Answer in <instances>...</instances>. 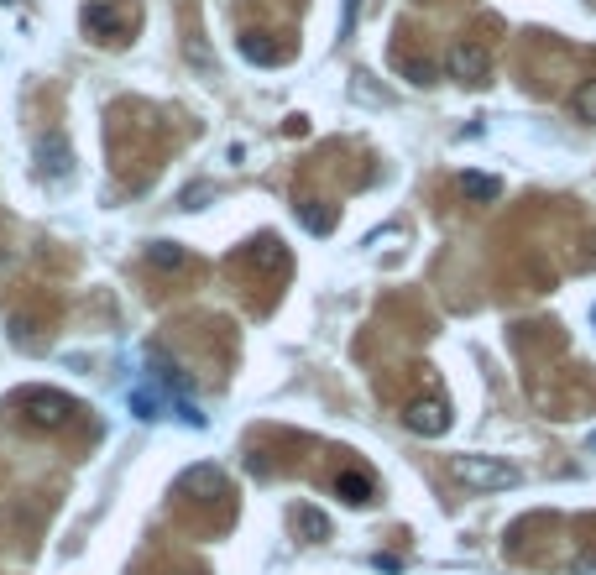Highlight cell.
Wrapping results in <instances>:
<instances>
[{"mask_svg": "<svg viewBox=\"0 0 596 575\" xmlns=\"http://www.w3.org/2000/svg\"><path fill=\"white\" fill-rule=\"evenodd\" d=\"M37 163H42V173H48L53 183L74 178V152H68L63 131H48V136H42V142H37Z\"/></svg>", "mask_w": 596, "mask_h": 575, "instance_id": "cell-6", "label": "cell"}, {"mask_svg": "<svg viewBox=\"0 0 596 575\" xmlns=\"http://www.w3.org/2000/svg\"><path fill=\"white\" fill-rule=\"evenodd\" d=\"M0 6H11V0H0Z\"/></svg>", "mask_w": 596, "mask_h": 575, "instance_id": "cell-22", "label": "cell"}, {"mask_svg": "<svg viewBox=\"0 0 596 575\" xmlns=\"http://www.w3.org/2000/svg\"><path fill=\"white\" fill-rule=\"evenodd\" d=\"M293 523L304 528V534H309L314 544H319V539H330V518L319 513V508H298V513H293Z\"/></svg>", "mask_w": 596, "mask_h": 575, "instance_id": "cell-15", "label": "cell"}, {"mask_svg": "<svg viewBox=\"0 0 596 575\" xmlns=\"http://www.w3.org/2000/svg\"><path fill=\"white\" fill-rule=\"evenodd\" d=\"M403 424L414 434H424V440H440V434L450 429V403L445 398H414L408 413H403Z\"/></svg>", "mask_w": 596, "mask_h": 575, "instance_id": "cell-5", "label": "cell"}, {"mask_svg": "<svg viewBox=\"0 0 596 575\" xmlns=\"http://www.w3.org/2000/svg\"><path fill=\"white\" fill-rule=\"evenodd\" d=\"M241 58H246V63L272 68V63H283L288 53L278 48V42H267V32H246V37H241Z\"/></svg>", "mask_w": 596, "mask_h": 575, "instance_id": "cell-8", "label": "cell"}, {"mask_svg": "<svg viewBox=\"0 0 596 575\" xmlns=\"http://www.w3.org/2000/svg\"><path fill=\"white\" fill-rule=\"evenodd\" d=\"M570 110H576V121H586V126H596V79H586L576 95H570Z\"/></svg>", "mask_w": 596, "mask_h": 575, "instance_id": "cell-14", "label": "cell"}, {"mask_svg": "<svg viewBox=\"0 0 596 575\" xmlns=\"http://www.w3.org/2000/svg\"><path fill=\"white\" fill-rule=\"evenodd\" d=\"M576 575H596V549H581L576 555Z\"/></svg>", "mask_w": 596, "mask_h": 575, "instance_id": "cell-18", "label": "cell"}, {"mask_svg": "<svg viewBox=\"0 0 596 575\" xmlns=\"http://www.w3.org/2000/svg\"><path fill=\"white\" fill-rule=\"evenodd\" d=\"M147 262L157 272H183L189 267V251H183L178 241H147Z\"/></svg>", "mask_w": 596, "mask_h": 575, "instance_id": "cell-9", "label": "cell"}, {"mask_svg": "<svg viewBox=\"0 0 596 575\" xmlns=\"http://www.w3.org/2000/svg\"><path fill=\"white\" fill-rule=\"evenodd\" d=\"M199 204H204V183H194V189L183 194V210H199Z\"/></svg>", "mask_w": 596, "mask_h": 575, "instance_id": "cell-20", "label": "cell"}, {"mask_svg": "<svg viewBox=\"0 0 596 575\" xmlns=\"http://www.w3.org/2000/svg\"><path fill=\"white\" fill-rule=\"evenodd\" d=\"M403 79L408 84H434V63L429 58H403Z\"/></svg>", "mask_w": 596, "mask_h": 575, "instance_id": "cell-17", "label": "cell"}, {"mask_svg": "<svg viewBox=\"0 0 596 575\" xmlns=\"http://www.w3.org/2000/svg\"><path fill=\"white\" fill-rule=\"evenodd\" d=\"M298 220H304L309 236H330V225H335V215L325 210V199H304L298 204Z\"/></svg>", "mask_w": 596, "mask_h": 575, "instance_id": "cell-12", "label": "cell"}, {"mask_svg": "<svg viewBox=\"0 0 596 575\" xmlns=\"http://www.w3.org/2000/svg\"><path fill=\"white\" fill-rule=\"evenodd\" d=\"M450 471H455V481H466L476 492H502V487H518L523 481V471L502 455H455Z\"/></svg>", "mask_w": 596, "mask_h": 575, "instance_id": "cell-1", "label": "cell"}, {"mask_svg": "<svg viewBox=\"0 0 596 575\" xmlns=\"http://www.w3.org/2000/svg\"><path fill=\"white\" fill-rule=\"evenodd\" d=\"M220 487H225L220 466H189L178 476V492H220Z\"/></svg>", "mask_w": 596, "mask_h": 575, "instance_id": "cell-11", "label": "cell"}, {"mask_svg": "<svg viewBox=\"0 0 596 575\" xmlns=\"http://www.w3.org/2000/svg\"><path fill=\"white\" fill-rule=\"evenodd\" d=\"M335 497L351 502V508H366V502H372V476L366 471H340L335 476Z\"/></svg>", "mask_w": 596, "mask_h": 575, "instance_id": "cell-7", "label": "cell"}, {"mask_svg": "<svg viewBox=\"0 0 596 575\" xmlns=\"http://www.w3.org/2000/svg\"><path fill=\"white\" fill-rule=\"evenodd\" d=\"M16 413L32 429H63L79 408H74L68 393H58V387H27V393H16Z\"/></svg>", "mask_w": 596, "mask_h": 575, "instance_id": "cell-2", "label": "cell"}, {"mask_svg": "<svg viewBox=\"0 0 596 575\" xmlns=\"http://www.w3.org/2000/svg\"><path fill=\"white\" fill-rule=\"evenodd\" d=\"M131 413H136V419H142V424H152L157 419V398H152V387H131Z\"/></svg>", "mask_w": 596, "mask_h": 575, "instance_id": "cell-16", "label": "cell"}, {"mask_svg": "<svg viewBox=\"0 0 596 575\" xmlns=\"http://www.w3.org/2000/svg\"><path fill=\"white\" fill-rule=\"evenodd\" d=\"M79 21H84V32H89V37H100V42H121L126 27H131V11L110 6V0H89V6L79 11Z\"/></svg>", "mask_w": 596, "mask_h": 575, "instance_id": "cell-4", "label": "cell"}, {"mask_svg": "<svg viewBox=\"0 0 596 575\" xmlns=\"http://www.w3.org/2000/svg\"><path fill=\"white\" fill-rule=\"evenodd\" d=\"M372 565H377V570H387V575H398V570H403V560H398V555H377Z\"/></svg>", "mask_w": 596, "mask_h": 575, "instance_id": "cell-19", "label": "cell"}, {"mask_svg": "<svg viewBox=\"0 0 596 575\" xmlns=\"http://www.w3.org/2000/svg\"><path fill=\"white\" fill-rule=\"evenodd\" d=\"M591 455H596V429H591Z\"/></svg>", "mask_w": 596, "mask_h": 575, "instance_id": "cell-21", "label": "cell"}, {"mask_svg": "<svg viewBox=\"0 0 596 575\" xmlns=\"http://www.w3.org/2000/svg\"><path fill=\"white\" fill-rule=\"evenodd\" d=\"M445 74L455 84H471V89H487L492 84V53L481 42H455L450 58H445Z\"/></svg>", "mask_w": 596, "mask_h": 575, "instance_id": "cell-3", "label": "cell"}, {"mask_svg": "<svg viewBox=\"0 0 596 575\" xmlns=\"http://www.w3.org/2000/svg\"><path fill=\"white\" fill-rule=\"evenodd\" d=\"M251 262L267 267V272H283L288 267V251L278 246V236H262V241H251Z\"/></svg>", "mask_w": 596, "mask_h": 575, "instance_id": "cell-13", "label": "cell"}, {"mask_svg": "<svg viewBox=\"0 0 596 575\" xmlns=\"http://www.w3.org/2000/svg\"><path fill=\"white\" fill-rule=\"evenodd\" d=\"M461 194H466L471 204H497V199H502V183L487 178V173H461Z\"/></svg>", "mask_w": 596, "mask_h": 575, "instance_id": "cell-10", "label": "cell"}]
</instances>
